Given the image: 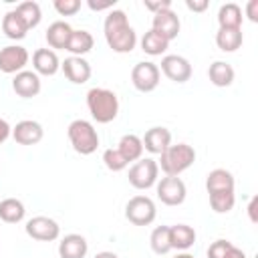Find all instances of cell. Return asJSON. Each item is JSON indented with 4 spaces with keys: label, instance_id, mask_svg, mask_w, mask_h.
I'll return each mask as SVG.
<instances>
[{
    "label": "cell",
    "instance_id": "1",
    "mask_svg": "<svg viewBox=\"0 0 258 258\" xmlns=\"http://www.w3.org/2000/svg\"><path fill=\"white\" fill-rule=\"evenodd\" d=\"M103 32H105V40L113 52L127 54L137 44V34L133 30V26L129 24L127 14L123 10H111L105 16Z\"/></svg>",
    "mask_w": 258,
    "mask_h": 258
},
{
    "label": "cell",
    "instance_id": "2",
    "mask_svg": "<svg viewBox=\"0 0 258 258\" xmlns=\"http://www.w3.org/2000/svg\"><path fill=\"white\" fill-rule=\"evenodd\" d=\"M87 107L97 123H111L119 113V99L111 89L93 87L87 93Z\"/></svg>",
    "mask_w": 258,
    "mask_h": 258
},
{
    "label": "cell",
    "instance_id": "3",
    "mask_svg": "<svg viewBox=\"0 0 258 258\" xmlns=\"http://www.w3.org/2000/svg\"><path fill=\"white\" fill-rule=\"evenodd\" d=\"M161 159H159V169L165 173V175H177L183 173L185 169H189L196 161V149L187 143H175V145H169L163 153H159Z\"/></svg>",
    "mask_w": 258,
    "mask_h": 258
},
{
    "label": "cell",
    "instance_id": "4",
    "mask_svg": "<svg viewBox=\"0 0 258 258\" xmlns=\"http://www.w3.org/2000/svg\"><path fill=\"white\" fill-rule=\"evenodd\" d=\"M67 135H69V141H71L73 149L81 155H91L99 147V133H97V129L93 127L91 121L75 119L69 125Z\"/></svg>",
    "mask_w": 258,
    "mask_h": 258
},
{
    "label": "cell",
    "instance_id": "5",
    "mask_svg": "<svg viewBox=\"0 0 258 258\" xmlns=\"http://www.w3.org/2000/svg\"><path fill=\"white\" fill-rule=\"evenodd\" d=\"M157 175H159V165L151 157L137 159L129 167V183L135 189H149V187H153L157 183Z\"/></svg>",
    "mask_w": 258,
    "mask_h": 258
},
{
    "label": "cell",
    "instance_id": "6",
    "mask_svg": "<svg viewBox=\"0 0 258 258\" xmlns=\"http://www.w3.org/2000/svg\"><path fill=\"white\" fill-rule=\"evenodd\" d=\"M157 216V208L147 196H133L125 206V218L133 226H149Z\"/></svg>",
    "mask_w": 258,
    "mask_h": 258
},
{
    "label": "cell",
    "instance_id": "7",
    "mask_svg": "<svg viewBox=\"0 0 258 258\" xmlns=\"http://www.w3.org/2000/svg\"><path fill=\"white\" fill-rule=\"evenodd\" d=\"M159 79H161V71L155 62L151 60H141L133 67L131 71V83L137 91L141 93H151L157 89L159 85Z\"/></svg>",
    "mask_w": 258,
    "mask_h": 258
},
{
    "label": "cell",
    "instance_id": "8",
    "mask_svg": "<svg viewBox=\"0 0 258 258\" xmlns=\"http://www.w3.org/2000/svg\"><path fill=\"white\" fill-rule=\"evenodd\" d=\"M155 185H157V198L161 200V204H165V206H181L185 202L187 189H185V183L181 181V177L165 175Z\"/></svg>",
    "mask_w": 258,
    "mask_h": 258
},
{
    "label": "cell",
    "instance_id": "9",
    "mask_svg": "<svg viewBox=\"0 0 258 258\" xmlns=\"http://www.w3.org/2000/svg\"><path fill=\"white\" fill-rule=\"evenodd\" d=\"M26 234L38 242H54L60 236V226L48 216H34L24 226Z\"/></svg>",
    "mask_w": 258,
    "mask_h": 258
},
{
    "label": "cell",
    "instance_id": "10",
    "mask_svg": "<svg viewBox=\"0 0 258 258\" xmlns=\"http://www.w3.org/2000/svg\"><path fill=\"white\" fill-rule=\"evenodd\" d=\"M28 50L20 44H8L0 50V71L6 75H16L24 71L28 62Z\"/></svg>",
    "mask_w": 258,
    "mask_h": 258
},
{
    "label": "cell",
    "instance_id": "11",
    "mask_svg": "<svg viewBox=\"0 0 258 258\" xmlns=\"http://www.w3.org/2000/svg\"><path fill=\"white\" fill-rule=\"evenodd\" d=\"M161 73L173 83H185L191 79V64L185 56L165 54L161 58Z\"/></svg>",
    "mask_w": 258,
    "mask_h": 258
},
{
    "label": "cell",
    "instance_id": "12",
    "mask_svg": "<svg viewBox=\"0 0 258 258\" xmlns=\"http://www.w3.org/2000/svg\"><path fill=\"white\" fill-rule=\"evenodd\" d=\"M179 28H181V22L177 18V14L169 8V10H163V12H157L153 14V20H151V30L159 32L165 40H173L177 38L179 34Z\"/></svg>",
    "mask_w": 258,
    "mask_h": 258
},
{
    "label": "cell",
    "instance_id": "13",
    "mask_svg": "<svg viewBox=\"0 0 258 258\" xmlns=\"http://www.w3.org/2000/svg\"><path fill=\"white\" fill-rule=\"evenodd\" d=\"M40 77L34 71H20L12 79V89L22 99H32L40 93Z\"/></svg>",
    "mask_w": 258,
    "mask_h": 258
},
{
    "label": "cell",
    "instance_id": "14",
    "mask_svg": "<svg viewBox=\"0 0 258 258\" xmlns=\"http://www.w3.org/2000/svg\"><path fill=\"white\" fill-rule=\"evenodd\" d=\"M42 135H44L42 125L38 121H32V119L18 121L16 127H12V139L18 145H34L42 139Z\"/></svg>",
    "mask_w": 258,
    "mask_h": 258
},
{
    "label": "cell",
    "instance_id": "15",
    "mask_svg": "<svg viewBox=\"0 0 258 258\" xmlns=\"http://www.w3.org/2000/svg\"><path fill=\"white\" fill-rule=\"evenodd\" d=\"M141 143H143V149H147L149 153L159 155L171 145V131L167 127H159V125L151 127L141 137Z\"/></svg>",
    "mask_w": 258,
    "mask_h": 258
},
{
    "label": "cell",
    "instance_id": "16",
    "mask_svg": "<svg viewBox=\"0 0 258 258\" xmlns=\"http://www.w3.org/2000/svg\"><path fill=\"white\" fill-rule=\"evenodd\" d=\"M60 69H62L64 77L73 85H83V83H87L91 79V64L83 56H69V58H64Z\"/></svg>",
    "mask_w": 258,
    "mask_h": 258
},
{
    "label": "cell",
    "instance_id": "17",
    "mask_svg": "<svg viewBox=\"0 0 258 258\" xmlns=\"http://www.w3.org/2000/svg\"><path fill=\"white\" fill-rule=\"evenodd\" d=\"M32 67H34L36 75L52 77L60 69V60L52 48H36L32 54Z\"/></svg>",
    "mask_w": 258,
    "mask_h": 258
},
{
    "label": "cell",
    "instance_id": "18",
    "mask_svg": "<svg viewBox=\"0 0 258 258\" xmlns=\"http://www.w3.org/2000/svg\"><path fill=\"white\" fill-rule=\"evenodd\" d=\"M89 252V244L81 234H67L58 242V256L60 258H85Z\"/></svg>",
    "mask_w": 258,
    "mask_h": 258
},
{
    "label": "cell",
    "instance_id": "19",
    "mask_svg": "<svg viewBox=\"0 0 258 258\" xmlns=\"http://www.w3.org/2000/svg\"><path fill=\"white\" fill-rule=\"evenodd\" d=\"M236 187V179L232 175V171L224 169V167H218V169H212L206 177V189L208 194H216V191H234Z\"/></svg>",
    "mask_w": 258,
    "mask_h": 258
},
{
    "label": "cell",
    "instance_id": "20",
    "mask_svg": "<svg viewBox=\"0 0 258 258\" xmlns=\"http://www.w3.org/2000/svg\"><path fill=\"white\" fill-rule=\"evenodd\" d=\"M169 242H171V250L185 252L196 242V230L191 226H187V224L169 226Z\"/></svg>",
    "mask_w": 258,
    "mask_h": 258
},
{
    "label": "cell",
    "instance_id": "21",
    "mask_svg": "<svg viewBox=\"0 0 258 258\" xmlns=\"http://www.w3.org/2000/svg\"><path fill=\"white\" fill-rule=\"evenodd\" d=\"M71 34H73L71 24L64 22V20H56L46 28V42H48L50 48H64L67 50Z\"/></svg>",
    "mask_w": 258,
    "mask_h": 258
},
{
    "label": "cell",
    "instance_id": "22",
    "mask_svg": "<svg viewBox=\"0 0 258 258\" xmlns=\"http://www.w3.org/2000/svg\"><path fill=\"white\" fill-rule=\"evenodd\" d=\"M208 77H210V83L216 85V87H230V85L234 83L236 73H234V69H232L230 62H226V60H216V62L210 64Z\"/></svg>",
    "mask_w": 258,
    "mask_h": 258
},
{
    "label": "cell",
    "instance_id": "23",
    "mask_svg": "<svg viewBox=\"0 0 258 258\" xmlns=\"http://www.w3.org/2000/svg\"><path fill=\"white\" fill-rule=\"evenodd\" d=\"M2 32L12 40H22L28 32V26L24 24V20L20 18V14L16 10H10L2 18Z\"/></svg>",
    "mask_w": 258,
    "mask_h": 258
},
{
    "label": "cell",
    "instance_id": "24",
    "mask_svg": "<svg viewBox=\"0 0 258 258\" xmlns=\"http://www.w3.org/2000/svg\"><path fill=\"white\" fill-rule=\"evenodd\" d=\"M119 153L127 159V163H135L137 159H141L143 155V143H141V137L135 135V133H127L119 139V145H117Z\"/></svg>",
    "mask_w": 258,
    "mask_h": 258
},
{
    "label": "cell",
    "instance_id": "25",
    "mask_svg": "<svg viewBox=\"0 0 258 258\" xmlns=\"http://www.w3.org/2000/svg\"><path fill=\"white\" fill-rule=\"evenodd\" d=\"M242 28H218L216 32V44L224 52H234L242 46Z\"/></svg>",
    "mask_w": 258,
    "mask_h": 258
},
{
    "label": "cell",
    "instance_id": "26",
    "mask_svg": "<svg viewBox=\"0 0 258 258\" xmlns=\"http://www.w3.org/2000/svg\"><path fill=\"white\" fill-rule=\"evenodd\" d=\"M24 214H26V208L20 200L16 198H6L0 202V220L6 222V224H18L24 220Z\"/></svg>",
    "mask_w": 258,
    "mask_h": 258
},
{
    "label": "cell",
    "instance_id": "27",
    "mask_svg": "<svg viewBox=\"0 0 258 258\" xmlns=\"http://www.w3.org/2000/svg\"><path fill=\"white\" fill-rule=\"evenodd\" d=\"M93 44H95V38L89 30H73L69 44H67V50L73 56H83L93 48Z\"/></svg>",
    "mask_w": 258,
    "mask_h": 258
},
{
    "label": "cell",
    "instance_id": "28",
    "mask_svg": "<svg viewBox=\"0 0 258 258\" xmlns=\"http://www.w3.org/2000/svg\"><path fill=\"white\" fill-rule=\"evenodd\" d=\"M220 28H242V8L234 2L222 4L218 10Z\"/></svg>",
    "mask_w": 258,
    "mask_h": 258
},
{
    "label": "cell",
    "instance_id": "29",
    "mask_svg": "<svg viewBox=\"0 0 258 258\" xmlns=\"http://www.w3.org/2000/svg\"><path fill=\"white\" fill-rule=\"evenodd\" d=\"M167 46H169V40H165L159 32H155V30H147L145 34H143V38H141V48H143V52L145 54H149V56H161L165 50H167Z\"/></svg>",
    "mask_w": 258,
    "mask_h": 258
},
{
    "label": "cell",
    "instance_id": "30",
    "mask_svg": "<svg viewBox=\"0 0 258 258\" xmlns=\"http://www.w3.org/2000/svg\"><path fill=\"white\" fill-rule=\"evenodd\" d=\"M14 10L20 14V18H22L24 24L28 26V30L34 28V26H38L40 20H42V10H40V4H38V2L26 0V2H20Z\"/></svg>",
    "mask_w": 258,
    "mask_h": 258
},
{
    "label": "cell",
    "instance_id": "31",
    "mask_svg": "<svg viewBox=\"0 0 258 258\" xmlns=\"http://www.w3.org/2000/svg\"><path fill=\"white\" fill-rule=\"evenodd\" d=\"M149 246L155 254L163 256L171 250V242H169V226H157L153 228L151 236H149Z\"/></svg>",
    "mask_w": 258,
    "mask_h": 258
},
{
    "label": "cell",
    "instance_id": "32",
    "mask_svg": "<svg viewBox=\"0 0 258 258\" xmlns=\"http://www.w3.org/2000/svg\"><path fill=\"white\" fill-rule=\"evenodd\" d=\"M236 204V196L234 191H216L210 194V206L216 214H228Z\"/></svg>",
    "mask_w": 258,
    "mask_h": 258
},
{
    "label": "cell",
    "instance_id": "33",
    "mask_svg": "<svg viewBox=\"0 0 258 258\" xmlns=\"http://www.w3.org/2000/svg\"><path fill=\"white\" fill-rule=\"evenodd\" d=\"M103 163H105V167L111 169V171H123V169L129 165L127 159L119 153L117 147H115V149H105V151H103Z\"/></svg>",
    "mask_w": 258,
    "mask_h": 258
},
{
    "label": "cell",
    "instance_id": "34",
    "mask_svg": "<svg viewBox=\"0 0 258 258\" xmlns=\"http://www.w3.org/2000/svg\"><path fill=\"white\" fill-rule=\"evenodd\" d=\"M54 10L60 16H73L81 10V0H54Z\"/></svg>",
    "mask_w": 258,
    "mask_h": 258
},
{
    "label": "cell",
    "instance_id": "35",
    "mask_svg": "<svg viewBox=\"0 0 258 258\" xmlns=\"http://www.w3.org/2000/svg\"><path fill=\"white\" fill-rule=\"evenodd\" d=\"M232 246H234V244H232L230 240H216V242H212L210 248H208V258H226V254H228V250H230Z\"/></svg>",
    "mask_w": 258,
    "mask_h": 258
},
{
    "label": "cell",
    "instance_id": "36",
    "mask_svg": "<svg viewBox=\"0 0 258 258\" xmlns=\"http://www.w3.org/2000/svg\"><path fill=\"white\" fill-rule=\"evenodd\" d=\"M143 4H145V8H147L149 12H153V14L171 8V2H169V0H145Z\"/></svg>",
    "mask_w": 258,
    "mask_h": 258
},
{
    "label": "cell",
    "instance_id": "37",
    "mask_svg": "<svg viewBox=\"0 0 258 258\" xmlns=\"http://www.w3.org/2000/svg\"><path fill=\"white\" fill-rule=\"evenodd\" d=\"M87 6L95 12H101V10H109L115 6V0H103V2H95V0H87Z\"/></svg>",
    "mask_w": 258,
    "mask_h": 258
},
{
    "label": "cell",
    "instance_id": "38",
    "mask_svg": "<svg viewBox=\"0 0 258 258\" xmlns=\"http://www.w3.org/2000/svg\"><path fill=\"white\" fill-rule=\"evenodd\" d=\"M246 16L250 22H258V0H250L246 4Z\"/></svg>",
    "mask_w": 258,
    "mask_h": 258
},
{
    "label": "cell",
    "instance_id": "39",
    "mask_svg": "<svg viewBox=\"0 0 258 258\" xmlns=\"http://www.w3.org/2000/svg\"><path fill=\"white\" fill-rule=\"evenodd\" d=\"M185 6L191 12H204L208 8V0H185Z\"/></svg>",
    "mask_w": 258,
    "mask_h": 258
},
{
    "label": "cell",
    "instance_id": "40",
    "mask_svg": "<svg viewBox=\"0 0 258 258\" xmlns=\"http://www.w3.org/2000/svg\"><path fill=\"white\" fill-rule=\"evenodd\" d=\"M10 135H12V127L8 125V121H6V119H2V117H0V143H4Z\"/></svg>",
    "mask_w": 258,
    "mask_h": 258
},
{
    "label": "cell",
    "instance_id": "41",
    "mask_svg": "<svg viewBox=\"0 0 258 258\" xmlns=\"http://www.w3.org/2000/svg\"><path fill=\"white\" fill-rule=\"evenodd\" d=\"M256 208H258V198H252V200H250V204H248V216H250V222H252V224H256V222H258Z\"/></svg>",
    "mask_w": 258,
    "mask_h": 258
},
{
    "label": "cell",
    "instance_id": "42",
    "mask_svg": "<svg viewBox=\"0 0 258 258\" xmlns=\"http://www.w3.org/2000/svg\"><path fill=\"white\" fill-rule=\"evenodd\" d=\"M226 258H246V254L240 250V248H236V246H232L230 250H228V254H226Z\"/></svg>",
    "mask_w": 258,
    "mask_h": 258
},
{
    "label": "cell",
    "instance_id": "43",
    "mask_svg": "<svg viewBox=\"0 0 258 258\" xmlns=\"http://www.w3.org/2000/svg\"><path fill=\"white\" fill-rule=\"evenodd\" d=\"M95 258H119L115 252H109V250H105V252H99V254H95Z\"/></svg>",
    "mask_w": 258,
    "mask_h": 258
},
{
    "label": "cell",
    "instance_id": "44",
    "mask_svg": "<svg viewBox=\"0 0 258 258\" xmlns=\"http://www.w3.org/2000/svg\"><path fill=\"white\" fill-rule=\"evenodd\" d=\"M175 258H194V256H191V254H187V252H179Z\"/></svg>",
    "mask_w": 258,
    "mask_h": 258
}]
</instances>
